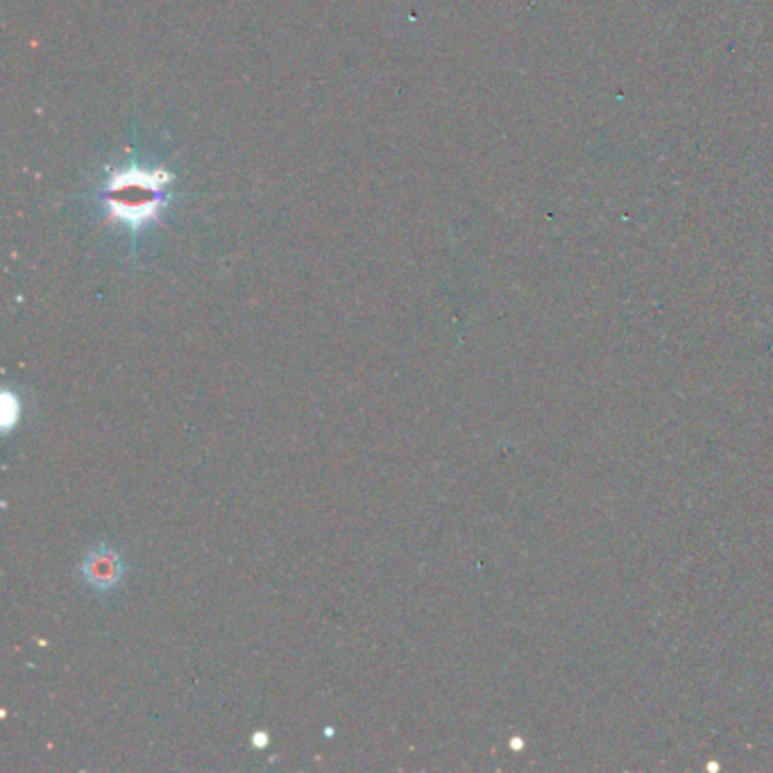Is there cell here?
Here are the masks:
<instances>
[{
	"instance_id": "1",
	"label": "cell",
	"mask_w": 773,
	"mask_h": 773,
	"mask_svg": "<svg viewBox=\"0 0 773 773\" xmlns=\"http://www.w3.org/2000/svg\"><path fill=\"white\" fill-rule=\"evenodd\" d=\"M82 571L95 590H112L123 578V563L112 549L101 547L86 556Z\"/></svg>"
}]
</instances>
